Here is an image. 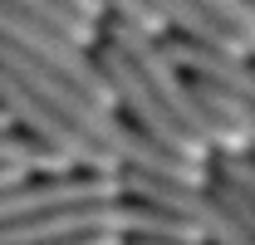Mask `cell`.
Masks as SVG:
<instances>
[{
	"instance_id": "1",
	"label": "cell",
	"mask_w": 255,
	"mask_h": 245,
	"mask_svg": "<svg viewBox=\"0 0 255 245\" xmlns=\"http://www.w3.org/2000/svg\"><path fill=\"white\" fill-rule=\"evenodd\" d=\"M98 39H108V44L123 49L128 59H132V69H137V74L157 89V98L172 108V118L182 122L206 152H236V147H241V137L201 103V93H196V84L187 79V69L162 49V34L142 30V25H132V20H118V15H103V20H98Z\"/></svg>"
},
{
	"instance_id": "2",
	"label": "cell",
	"mask_w": 255,
	"mask_h": 245,
	"mask_svg": "<svg viewBox=\"0 0 255 245\" xmlns=\"http://www.w3.org/2000/svg\"><path fill=\"white\" fill-rule=\"evenodd\" d=\"M94 59L98 69H103V79L113 84V98H118V108L128 113V122L142 132V137H152L157 147H167V152H177V157H187V162H206V147L191 137L182 122L172 118V108L157 98V89L132 69V59H128L118 44H108V39H98L94 44Z\"/></svg>"
},
{
	"instance_id": "3",
	"label": "cell",
	"mask_w": 255,
	"mask_h": 245,
	"mask_svg": "<svg viewBox=\"0 0 255 245\" xmlns=\"http://www.w3.org/2000/svg\"><path fill=\"white\" fill-rule=\"evenodd\" d=\"M0 39H5V44H15V49H25V54H34V59L49 64V69H59L64 79H74L84 93H94L98 103L118 108V98H113V84L103 79V69H98L94 49L74 44L69 34H59L54 25H44L39 15L20 10V5H10V0H0Z\"/></svg>"
},
{
	"instance_id": "4",
	"label": "cell",
	"mask_w": 255,
	"mask_h": 245,
	"mask_svg": "<svg viewBox=\"0 0 255 245\" xmlns=\"http://www.w3.org/2000/svg\"><path fill=\"white\" fill-rule=\"evenodd\" d=\"M0 108L10 113L15 127L34 132L44 147H54L59 157H69V167H84V172H123V162L108 152V147H98L89 132H79L64 113H54L44 98H34V93L25 89L20 79H10L5 69H0Z\"/></svg>"
},
{
	"instance_id": "5",
	"label": "cell",
	"mask_w": 255,
	"mask_h": 245,
	"mask_svg": "<svg viewBox=\"0 0 255 245\" xmlns=\"http://www.w3.org/2000/svg\"><path fill=\"white\" fill-rule=\"evenodd\" d=\"M162 49L182 64L191 79H206V84H216V89L255 103V64H251V54H226V49H211V44L187 39V34H177V30L162 39Z\"/></svg>"
},
{
	"instance_id": "6",
	"label": "cell",
	"mask_w": 255,
	"mask_h": 245,
	"mask_svg": "<svg viewBox=\"0 0 255 245\" xmlns=\"http://www.w3.org/2000/svg\"><path fill=\"white\" fill-rule=\"evenodd\" d=\"M147 5H152V15H157L167 30L187 34V39H201V44H211V49H226V54H246V49L231 39V30H226L201 0H147Z\"/></svg>"
},
{
	"instance_id": "7",
	"label": "cell",
	"mask_w": 255,
	"mask_h": 245,
	"mask_svg": "<svg viewBox=\"0 0 255 245\" xmlns=\"http://www.w3.org/2000/svg\"><path fill=\"white\" fill-rule=\"evenodd\" d=\"M201 5L221 20L226 30H231V39L255 59V5L251 0H201Z\"/></svg>"
},
{
	"instance_id": "8",
	"label": "cell",
	"mask_w": 255,
	"mask_h": 245,
	"mask_svg": "<svg viewBox=\"0 0 255 245\" xmlns=\"http://www.w3.org/2000/svg\"><path fill=\"white\" fill-rule=\"evenodd\" d=\"M211 196H216L221 211L246 231V241H255V196H251V191H241V186L226 182V177H211Z\"/></svg>"
},
{
	"instance_id": "9",
	"label": "cell",
	"mask_w": 255,
	"mask_h": 245,
	"mask_svg": "<svg viewBox=\"0 0 255 245\" xmlns=\"http://www.w3.org/2000/svg\"><path fill=\"white\" fill-rule=\"evenodd\" d=\"M206 167H211V177H226V182H236L241 191H251V196H255V157L246 152V147L206 157Z\"/></svg>"
},
{
	"instance_id": "10",
	"label": "cell",
	"mask_w": 255,
	"mask_h": 245,
	"mask_svg": "<svg viewBox=\"0 0 255 245\" xmlns=\"http://www.w3.org/2000/svg\"><path fill=\"white\" fill-rule=\"evenodd\" d=\"M98 5H103V15H118V20H132V25H142V30H152V34H167V25L152 15L147 0H98Z\"/></svg>"
},
{
	"instance_id": "11",
	"label": "cell",
	"mask_w": 255,
	"mask_h": 245,
	"mask_svg": "<svg viewBox=\"0 0 255 245\" xmlns=\"http://www.w3.org/2000/svg\"><path fill=\"white\" fill-rule=\"evenodd\" d=\"M64 5H69V10H79V15H84V20H103V5H98V0H64Z\"/></svg>"
}]
</instances>
